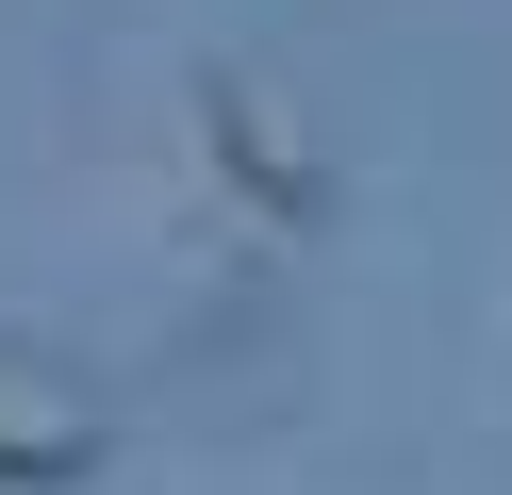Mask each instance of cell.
I'll list each match as a JSON object with an SVG mask.
<instances>
[{
    "label": "cell",
    "mask_w": 512,
    "mask_h": 495,
    "mask_svg": "<svg viewBox=\"0 0 512 495\" xmlns=\"http://www.w3.org/2000/svg\"><path fill=\"white\" fill-rule=\"evenodd\" d=\"M100 446H116V396L83 380L67 347H17V330H0V495L100 479Z\"/></svg>",
    "instance_id": "6da1fadb"
},
{
    "label": "cell",
    "mask_w": 512,
    "mask_h": 495,
    "mask_svg": "<svg viewBox=\"0 0 512 495\" xmlns=\"http://www.w3.org/2000/svg\"><path fill=\"white\" fill-rule=\"evenodd\" d=\"M199 132H215V165H232L265 215H314V116L265 83V66H215V83H199Z\"/></svg>",
    "instance_id": "7a4b0ae2"
}]
</instances>
